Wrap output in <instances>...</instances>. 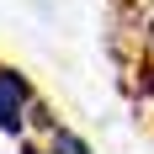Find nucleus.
<instances>
[{"label":"nucleus","instance_id":"1","mask_svg":"<svg viewBox=\"0 0 154 154\" xmlns=\"http://www.w3.org/2000/svg\"><path fill=\"white\" fill-rule=\"evenodd\" d=\"M27 128L53 133V117H48V106L37 101L32 80L21 75V69H11V64H0V133L27 143Z\"/></svg>","mask_w":154,"mask_h":154},{"label":"nucleus","instance_id":"2","mask_svg":"<svg viewBox=\"0 0 154 154\" xmlns=\"http://www.w3.org/2000/svg\"><path fill=\"white\" fill-rule=\"evenodd\" d=\"M48 154H96V149L80 138L75 128H59V122H53V133H48Z\"/></svg>","mask_w":154,"mask_h":154},{"label":"nucleus","instance_id":"3","mask_svg":"<svg viewBox=\"0 0 154 154\" xmlns=\"http://www.w3.org/2000/svg\"><path fill=\"white\" fill-rule=\"evenodd\" d=\"M21 154H48V149H37V143H21Z\"/></svg>","mask_w":154,"mask_h":154}]
</instances>
